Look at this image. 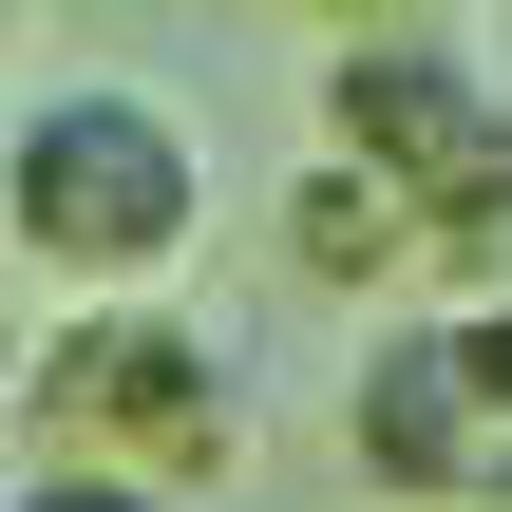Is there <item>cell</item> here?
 I'll return each instance as SVG.
<instances>
[{"mask_svg":"<svg viewBox=\"0 0 512 512\" xmlns=\"http://www.w3.org/2000/svg\"><path fill=\"white\" fill-rule=\"evenodd\" d=\"M19 361H38V266L0 247V399H19Z\"/></svg>","mask_w":512,"mask_h":512,"instance_id":"ba28073f","label":"cell"},{"mask_svg":"<svg viewBox=\"0 0 512 512\" xmlns=\"http://www.w3.org/2000/svg\"><path fill=\"white\" fill-rule=\"evenodd\" d=\"M285 266H304V285H342V304H380V323H399V304H475V285H456V247H437L380 171H342V152H304V190H285Z\"/></svg>","mask_w":512,"mask_h":512,"instance_id":"5b68a950","label":"cell"},{"mask_svg":"<svg viewBox=\"0 0 512 512\" xmlns=\"http://www.w3.org/2000/svg\"><path fill=\"white\" fill-rule=\"evenodd\" d=\"M0 512H190V494H152V475H19Z\"/></svg>","mask_w":512,"mask_h":512,"instance_id":"52a82bcc","label":"cell"},{"mask_svg":"<svg viewBox=\"0 0 512 512\" xmlns=\"http://www.w3.org/2000/svg\"><path fill=\"white\" fill-rule=\"evenodd\" d=\"M19 19H38V0H0V38H19Z\"/></svg>","mask_w":512,"mask_h":512,"instance_id":"30bf717a","label":"cell"},{"mask_svg":"<svg viewBox=\"0 0 512 512\" xmlns=\"http://www.w3.org/2000/svg\"><path fill=\"white\" fill-rule=\"evenodd\" d=\"M342 475H361V494H399V512H512V437H494V399H475V361H456V323H437V304L361 323Z\"/></svg>","mask_w":512,"mask_h":512,"instance_id":"277c9868","label":"cell"},{"mask_svg":"<svg viewBox=\"0 0 512 512\" xmlns=\"http://www.w3.org/2000/svg\"><path fill=\"white\" fill-rule=\"evenodd\" d=\"M0 247L57 304H171V266L209 247V133L152 76H57L0 114Z\"/></svg>","mask_w":512,"mask_h":512,"instance_id":"6da1fadb","label":"cell"},{"mask_svg":"<svg viewBox=\"0 0 512 512\" xmlns=\"http://www.w3.org/2000/svg\"><path fill=\"white\" fill-rule=\"evenodd\" d=\"M456 323V361H475V399H494V437H512V285H475V304H437Z\"/></svg>","mask_w":512,"mask_h":512,"instance_id":"8992f818","label":"cell"},{"mask_svg":"<svg viewBox=\"0 0 512 512\" xmlns=\"http://www.w3.org/2000/svg\"><path fill=\"white\" fill-rule=\"evenodd\" d=\"M323 152L380 171L456 285H512V57L475 19H380V38H323Z\"/></svg>","mask_w":512,"mask_h":512,"instance_id":"3957f363","label":"cell"},{"mask_svg":"<svg viewBox=\"0 0 512 512\" xmlns=\"http://www.w3.org/2000/svg\"><path fill=\"white\" fill-rule=\"evenodd\" d=\"M19 437H38V475H152L209 512L247 475V361L209 304H57L19 361Z\"/></svg>","mask_w":512,"mask_h":512,"instance_id":"7a4b0ae2","label":"cell"},{"mask_svg":"<svg viewBox=\"0 0 512 512\" xmlns=\"http://www.w3.org/2000/svg\"><path fill=\"white\" fill-rule=\"evenodd\" d=\"M285 19H323V38H380V19H437V0H285Z\"/></svg>","mask_w":512,"mask_h":512,"instance_id":"9c48e42d","label":"cell"}]
</instances>
